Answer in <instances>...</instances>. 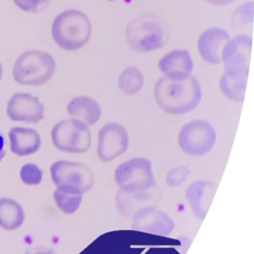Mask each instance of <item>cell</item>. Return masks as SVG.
Returning <instances> with one entry per match:
<instances>
[{
    "label": "cell",
    "mask_w": 254,
    "mask_h": 254,
    "mask_svg": "<svg viewBox=\"0 0 254 254\" xmlns=\"http://www.w3.org/2000/svg\"><path fill=\"white\" fill-rule=\"evenodd\" d=\"M157 104L167 113L185 114L194 109L201 99V88L197 79L190 75L183 80L161 77L154 87Z\"/></svg>",
    "instance_id": "obj_1"
},
{
    "label": "cell",
    "mask_w": 254,
    "mask_h": 254,
    "mask_svg": "<svg viewBox=\"0 0 254 254\" xmlns=\"http://www.w3.org/2000/svg\"><path fill=\"white\" fill-rule=\"evenodd\" d=\"M91 35L88 18L78 10H66L59 14L52 24V37L65 51H76L83 47Z\"/></svg>",
    "instance_id": "obj_2"
},
{
    "label": "cell",
    "mask_w": 254,
    "mask_h": 254,
    "mask_svg": "<svg viewBox=\"0 0 254 254\" xmlns=\"http://www.w3.org/2000/svg\"><path fill=\"white\" fill-rule=\"evenodd\" d=\"M126 41L134 51L152 52L167 44L168 30L161 18L154 15H142L128 25Z\"/></svg>",
    "instance_id": "obj_3"
},
{
    "label": "cell",
    "mask_w": 254,
    "mask_h": 254,
    "mask_svg": "<svg viewBox=\"0 0 254 254\" xmlns=\"http://www.w3.org/2000/svg\"><path fill=\"white\" fill-rule=\"evenodd\" d=\"M56 70L54 58L43 51H27L19 56L13 66V78L23 85H42Z\"/></svg>",
    "instance_id": "obj_4"
},
{
    "label": "cell",
    "mask_w": 254,
    "mask_h": 254,
    "mask_svg": "<svg viewBox=\"0 0 254 254\" xmlns=\"http://www.w3.org/2000/svg\"><path fill=\"white\" fill-rule=\"evenodd\" d=\"M114 179L124 193L146 192L156 185L152 164L146 158H133L120 164L115 170Z\"/></svg>",
    "instance_id": "obj_5"
},
{
    "label": "cell",
    "mask_w": 254,
    "mask_h": 254,
    "mask_svg": "<svg viewBox=\"0 0 254 254\" xmlns=\"http://www.w3.org/2000/svg\"><path fill=\"white\" fill-rule=\"evenodd\" d=\"M51 137L54 146L64 152L84 153L91 144L88 125L75 118L58 122L52 129Z\"/></svg>",
    "instance_id": "obj_6"
},
{
    "label": "cell",
    "mask_w": 254,
    "mask_h": 254,
    "mask_svg": "<svg viewBox=\"0 0 254 254\" xmlns=\"http://www.w3.org/2000/svg\"><path fill=\"white\" fill-rule=\"evenodd\" d=\"M50 171L52 180L59 189L84 193L92 188L94 183L91 170L81 163L58 161L51 166Z\"/></svg>",
    "instance_id": "obj_7"
},
{
    "label": "cell",
    "mask_w": 254,
    "mask_h": 254,
    "mask_svg": "<svg viewBox=\"0 0 254 254\" xmlns=\"http://www.w3.org/2000/svg\"><path fill=\"white\" fill-rule=\"evenodd\" d=\"M215 131L206 121L193 120L184 125L178 135L181 150L190 156H203L215 143Z\"/></svg>",
    "instance_id": "obj_8"
},
{
    "label": "cell",
    "mask_w": 254,
    "mask_h": 254,
    "mask_svg": "<svg viewBox=\"0 0 254 254\" xmlns=\"http://www.w3.org/2000/svg\"><path fill=\"white\" fill-rule=\"evenodd\" d=\"M252 39L245 35L228 40L221 51L224 73L232 77L247 78L251 59Z\"/></svg>",
    "instance_id": "obj_9"
},
{
    "label": "cell",
    "mask_w": 254,
    "mask_h": 254,
    "mask_svg": "<svg viewBox=\"0 0 254 254\" xmlns=\"http://www.w3.org/2000/svg\"><path fill=\"white\" fill-rule=\"evenodd\" d=\"M127 131L117 123H107L98 132L97 155L102 162H110L128 148Z\"/></svg>",
    "instance_id": "obj_10"
},
{
    "label": "cell",
    "mask_w": 254,
    "mask_h": 254,
    "mask_svg": "<svg viewBox=\"0 0 254 254\" xmlns=\"http://www.w3.org/2000/svg\"><path fill=\"white\" fill-rule=\"evenodd\" d=\"M6 113L10 120L38 123L44 119V105L37 96L30 93H15L7 102Z\"/></svg>",
    "instance_id": "obj_11"
},
{
    "label": "cell",
    "mask_w": 254,
    "mask_h": 254,
    "mask_svg": "<svg viewBox=\"0 0 254 254\" xmlns=\"http://www.w3.org/2000/svg\"><path fill=\"white\" fill-rule=\"evenodd\" d=\"M174 226L170 216L155 207H142L133 215L132 228L135 230L167 236L171 234Z\"/></svg>",
    "instance_id": "obj_12"
},
{
    "label": "cell",
    "mask_w": 254,
    "mask_h": 254,
    "mask_svg": "<svg viewBox=\"0 0 254 254\" xmlns=\"http://www.w3.org/2000/svg\"><path fill=\"white\" fill-rule=\"evenodd\" d=\"M164 77L172 80H183L191 75L193 64L187 50H176L165 55L158 63Z\"/></svg>",
    "instance_id": "obj_13"
},
{
    "label": "cell",
    "mask_w": 254,
    "mask_h": 254,
    "mask_svg": "<svg viewBox=\"0 0 254 254\" xmlns=\"http://www.w3.org/2000/svg\"><path fill=\"white\" fill-rule=\"evenodd\" d=\"M229 40L226 31L220 28H210L203 31L197 40V51L203 61L210 64L221 62V51Z\"/></svg>",
    "instance_id": "obj_14"
},
{
    "label": "cell",
    "mask_w": 254,
    "mask_h": 254,
    "mask_svg": "<svg viewBox=\"0 0 254 254\" xmlns=\"http://www.w3.org/2000/svg\"><path fill=\"white\" fill-rule=\"evenodd\" d=\"M215 185L211 182L200 180L190 184L186 190L187 200L194 214L203 219L214 197Z\"/></svg>",
    "instance_id": "obj_15"
},
{
    "label": "cell",
    "mask_w": 254,
    "mask_h": 254,
    "mask_svg": "<svg viewBox=\"0 0 254 254\" xmlns=\"http://www.w3.org/2000/svg\"><path fill=\"white\" fill-rule=\"evenodd\" d=\"M8 137L11 152L19 157L30 156L36 153L41 147V137L32 128H11Z\"/></svg>",
    "instance_id": "obj_16"
},
{
    "label": "cell",
    "mask_w": 254,
    "mask_h": 254,
    "mask_svg": "<svg viewBox=\"0 0 254 254\" xmlns=\"http://www.w3.org/2000/svg\"><path fill=\"white\" fill-rule=\"evenodd\" d=\"M67 113L86 125H93L101 116L99 104L90 97L76 96L72 98L66 107Z\"/></svg>",
    "instance_id": "obj_17"
},
{
    "label": "cell",
    "mask_w": 254,
    "mask_h": 254,
    "mask_svg": "<svg viewBox=\"0 0 254 254\" xmlns=\"http://www.w3.org/2000/svg\"><path fill=\"white\" fill-rule=\"evenodd\" d=\"M25 213L22 206L14 199L0 198V227L11 231L18 229L24 222Z\"/></svg>",
    "instance_id": "obj_18"
},
{
    "label": "cell",
    "mask_w": 254,
    "mask_h": 254,
    "mask_svg": "<svg viewBox=\"0 0 254 254\" xmlns=\"http://www.w3.org/2000/svg\"><path fill=\"white\" fill-rule=\"evenodd\" d=\"M144 84V77L141 71L134 66L124 68L118 77L120 90L127 95L138 93Z\"/></svg>",
    "instance_id": "obj_19"
},
{
    "label": "cell",
    "mask_w": 254,
    "mask_h": 254,
    "mask_svg": "<svg viewBox=\"0 0 254 254\" xmlns=\"http://www.w3.org/2000/svg\"><path fill=\"white\" fill-rule=\"evenodd\" d=\"M247 78L232 77L223 73L219 80L221 92L230 100L243 101L246 91Z\"/></svg>",
    "instance_id": "obj_20"
},
{
    "label": "cell",
    "mask_w": 254,
    "mask_h": 254,
    "mask_svg": "<svg viewBox=\"0 0 254 254\" xmlns=\"http://www.w3.org/2000/svg\"><path fill=\"white\" fill-rule=\"evenodd\" d=\"M82 194L78 191L57 188L54 192V198L58 207L64 213L72 214L79 208Z\"/></svg>",
    "instance_id": "obj_21"
},
{
    "label": "cell",
    "mask_w": 254,
    "mask_h": 254,
    "mask_svg": "<svg viewBox=\"0 0 254 254\" xmlns=\"http://www.w3.org/2000/svg\"><path fill=\"white\" fill-rule=\"evenodd\" d=\"M20 179L27 186H37L42 182L43 172L37 165L28 163L21 167Z\"/></svg>",
    "instance_id": "obj_22"
},
{
    "label": "cell",
    "mask_w": 254,
    "mask_h": 254,
    "mask_svg": "<svg viewBox=\"0 0 254 254\" xmlns=\"http://www.w3.org/2000/svg\"><path fill=\"white\" fill-rule=\"evenodd\" d=\"M254 12V3L252 1L244 3L239 6L232 14L231 21L234 26H244L251 24L253 20Z\"/></svg>",
    "instance_id": "obj_23"
},
{
    "label": "cell",
    "mask_w": 254,
    "mask_h": 254,
    "mask_svg": "<svg viewBox=\"0 0 254 254\" xmlns=\"http://www.w3.org/2000/svg\"><path fill=\"white\" fill-rule=\"evenodd\" d=\"M190 174V170L186 166L176 167L171 169L166 176V183L170 187H179L186 182L189 175Z\"/></svg>",
    "instance_id": "obj_24"
},
{
    "label": "cell",
    "mask_w": 254,
    "mask_h": 254,
    "mask_svg": "<svg viewBox=\"0 0 254 254\" xmlns=\"http://www.w3.org/2000/svg\"><path fill=\"white\" fill-rule=\"evenodd\" d=\"M51 0H13L17 7L29 13H40L47 8Z\"/></svg>",
    "instance_id": "obj_25"
},
{
    "label": "cell",
    "mask_w": 254,
    "mask_h": 254,
    "mask_svg": "<svg viewBox=\"0 0 254 254\" xmlns=\"http://www.w3.org/2000/svg\"><path fill=\"white\" fill-rule=\"evenodd\" d=\"M25 254H57L53 249L45 248V247H35L28 249Z\"/></svg>",
    "instance_id": "obj_26"
},
{
    "label": "cell",
    "mask_w": 254,
    "mask_h": 254,
    "mask_svg": "<svg viewBox=\"0 0 254 254\" xmlns=\"http://www.w3.org/2000/svg\"><path fill=\"white\" fill-rule=\"evenodd\" d=\"M235 0H206V2L213 4V5H225L228 3H231Z\"/></svg>",
    "instance_id": "obj_27"
},
{
    "label": "cell",
    "mask_w": 254,
    "mask_h": 254,
    "mask_svg": "<svg viewBox=\"0 0 254 254\" xmlns=\"http://www.w3.org/2000/svg\"><path fill=\"white\" fill-rule=\"evenodd\" d=\"M5 142L4 138L0 135V161L5 157Z\"/></svg>",
    "instance_id": "obj_28"
},
{
    "label": "cell",
    "mask_w": 254,
    "mask_h": 254,
    "mask_svg": "<svg viewBox=\"0 0 254 254\" xmlns=\"http://www.w3.org/2000/svg\"><path fill=\"white\" fill-rule=\"evenodd\" d=\"M2 78V65H1V63H0V80Z\"/></svg>",
    "instance_id": "obj_29"
}]
</instances>
